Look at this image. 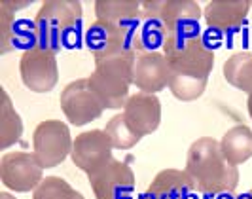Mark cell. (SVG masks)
<instances>
[{
    "mask_svg": "<svg viewBox=\"0 0 252 199\" xmlns=\"http://www.w3.org/2000/svg\"><path fill=\"white\" fill-rule=\"evenodd\" d=\"M247 106H249V114H251V118H252V97L249 99V102H247Z\"/></svg>",
    "mask_w": 252,
    "mask_h": 199,
    "instance_id": "obj_28",
    "label": "cell"
},
{
    "mask_svg": "<svg viewBox=\"0 0 252 199\" xmlns=\"http://www.w3.org/2000/svg\"><path fill=\"white\" fill-rule=\"evenodd\" d=\"M112 140L104 133V129H91L74 138L70 158L76 167L89 176L112 160Z\"/></svg>",
    "mask_w": 252,
    "mask_h": 199,
    "instance_id": "obj_10",
    "label": "cell"
},
{
    "mask_svg": "<svg viewBox=\"0 0 252 199\" xmlns=\"http://www.w3.org/2000/svg\"><path fill=\"white\" fill-rule=\"evenodd\" d=\"M139 199H165V198H161V196H158V194H152V192H144V194H140L139 196Z\"/></svg>",
    "mask_w": 252,
    "mask_h": 199,
    "instance_id": "obj_25",
    "label": "cell"
},
{
    "mask_svg": "<svg viewBox=\"0 0 252 199\" xmlns=\"http://www.w3.org/2000/svg\"><path fill=\"white\" fill-rule=\"evenodd\" d=\"M148 192L158 194L165 199H193L199 192L186 171L180 169H163L154 176Z\"/></svg>",
    "mask_w": 252,
    "mask_h": 199,
    "instance_id": "obj_16",
    "label": "cell"
},
{
    "mask_svg": "<svg viewBox=\"0 0 252 199\" xmlns=\"http://www.w3.org/2000/svg\"><path fill=\"white\" fill-rule=\"evenodd\" d=\"M124 118L140 138L152 135L161 124V102L152 93H133L126 102Z\"/></svg>",
    "mask_w": 252,
    "mask_h": 199,
    "instance_id": "obj_13",
    "label": "cell"
},
{
    "mask_svg": "<svg viewBox=\"0 0 252 199\" xmlns=\"http://www.w3.org/2000/svg\"><path fill=\"white\" fill-rule=\"evenodd\" d=\"M251 4H252V2H251Z\"/></svg>",
    "mask_w": 252,
    "mask_h": 199,
    "instance_id": "obj_29",
    "label": "cell"
},
{
    "mask_svg": "<svg viewBox=\"0 0 252 199\" xmlns=\"http://www.w3.org/2000/svg\"><path fill=\"white\" fill-rule=\"evenodd\" d=\"M161 0H144L142 2V17L140 25L135 33L133 46L137 53H156L163 50L165 44V29L159 12Z\"/></svg>",
    "mask_w": 252,
    "mask_h": 199,
    "instance_id": "obj_15",
    "label": "cell"
},
{
    "mask_svg": "<svg viewBox=\"0 0 252 199\" xmlns=\"http://www.w3.org/2000/svg\"><path fill=\"white\" fill-rule=\"evenodd\" d=\"M186 173L199 192L207 196L229 194L237 188L239 171L224 158L220 140L201 137L191 142L186 156Z\"/></svg>",
    "mask_w": 252,
    "mask_h": 199,
    "instance_id": "obj_1",
    "label": "cell"
},
{
    "mask_svg": "<svg viewBox=\"0 0 252 199\" xmlns=\"http://www.w3.org/2000/svg\"><path fill=\"white\" fill-rule=\"evenodd\" d=\"M23 135V122L17 110L13 108L12 99L6 89H2V102H0V150H6L21 140Z\"/></svg>",
    "mask_w": 252,
    "mask_h": 199,
    "instance_id": "obj_20",
    "label": "cell"
},
{
    "mask_svg": "<svg viewBox=\"0 0 252 199\" xmlns=\"http://www.w3.org/2000/svg\"><path fill=\"white\" fill-rule=\"evenodd\" d=\"M235 199H252V190L245 192V194H241V196H237Z\"/></svg>",
    "mask_w": 252,
    "mask_h": 199,
    "instance_id": "obj_26",
    "label": "cell"
},
{
    "mask_svg": "<svg viewBox=\"0 0 252 199\" xmlns=\"http://www.w3.org/2000/svg\"><path fill=\"white\" fill-rule=\"evenodd\" d=\"M104 133H106L108 138L112 140L114 148H118V150L133 148V146H137V144H139V140H140L139 135H137V133H133V131H131V127L127 125L124 114L114 116L112 120L106 124V127H104Z\"/></svg>",
    "mask_w": 252,
    "mask_h": 199,
    "instance_id": "obj_22",
    "label": "cell"
},
{
    "mask_svg": "<svg viewBox=\"0 0 252 199\" xmlns=\"http://www.w3.org/2000/svg\"><path fill=\"white\" fill-rule=\"evenodd\" d=\"M19 74L27 89L34 93H48L59 82L57 53L40 46L27 48L19 61Z\"/></svg>",
    "mask_w": 252,
    "mask_h": 199,
    "instance_id": "obj_6",
    "label": "cell"
},
{
    "mask_svg": "<svg viewBox=\"0 0 252 199\" xmlns=\"http://www.w3.org/2000/svg\"><path fill=\"white\" fill-rule=\"evenodd\" d=\"M86 46L93 53V57L114 50H122V48H135L133 40L114 33L112 29H108V27L99 23V21H95L88 29V33H86Z\"/></svg>",
    "mask_w": 252,
    "mask_h": 199,
    "instance_id": "obj_19",
    "label": "cell"
},
{
    "mask_svg": "<svg viewBox=\"0 0 252 199\" xmlns=\"http://www.w3.org/2000/svg\"><path fill=\"white\" fill-rule=\"evenodd\" d=\"M97 21L122 36L135 40L142 17V2L137 0H99L95 2Z\"/></svg>",
    "mask_w": 252,
    "mask_h": 199,
    "instance_id": "obj_11",
    "label": "cell"
},
{
    "mask_svg": "<svg viewBox=\"0 0 252 199\" xmlns=\"http://www.w3.org/2000/svg\"><path fill=\"white\" fill-rule=\"evenodd\" d=\"M72 138L68 125L61 120L40 122L32 133V154L44 169H53L72 152Z\"/></svg>",
    "mask_w": 252,
    "mask_h": 199,
    "instance_id": "obj_5",
    "label": "cell"
},
{
    "mask_svg": "<svg viewBox=\"0 0 252 199\" xmlns=\"http://www.w3.org/2000/svg\"><path fill=\"white\" fill-rule=\"evenodd\" d=\"M2 4H4L6 8H10L12 12H17L19 8H27V6H29V2H10V0H2Z\"/></svg>",
    "mask_w": 252,
    "mask_h": 199,
    "instance_id": "obj_24",
    "label": "cell"
},
{
    "mask_svg": "<svg viewBox=\"0 0 252 199\" xmlns=\"http://www.w3.org/2000/svg\"><path fill=\"white\" fill-rule=\"evenodd\" d=\"M137 61L135 48H122L95 57V70L88 76L89 86L95 91L104 108H126L129 86H133V68Z\"/></svg>",
    "mask_w": 252,
    "mask_h": 199,
    "instance_id": "obj_2",
    "label": "cell"
},
{
    "mask_svg": "<svg viewBox=\"0 0 252 199\" xmlns=\"http://www.w3.org/2000/svg\"><path fill=\"white\" fill-rule=\"evenodd\" d=\"M13 38H15V15L10 8H6L0 2V53H8L13 50Z\"/></svg>",
    "mask_w": 252,
    "mask_h": 199,
    "instance_id": "obj_23",
    "label": "cell"
},
{
    "mask_svg": "<svg viewBox=\"0 0 252 199\" xmlns=\"http://www.w3.org/2000/svg\"><path fill=\"white\" fill-rule=\"evenodd\" d=\"M0 199H15V198H13V196H10L8 192H2V194H0Z\"/></svg>",
    "mask_w": 252,
    "mask_h": 199,
    "instance_id": "obj_27",
    "label": "cell"
},
{
    "mask_svg": "<svg viewBox=\"0 0 252 199\" xmlns=\"http://www.w3.org/2000/svg\"><path fill=\"white\" fill-rule=\"evenodd\" d=\"M171 66L163 53H137V61L133 68V86L142 93H159L169 87Z\"/></svg>",
    "mask_w": 252,
    "mask_h": 199,
    "instance_id": "obj_14",
    "label": "cell"
},
{
    "mask_svg": "<svg viewBox=\"0 0 252 199\" xmlns=\"http://www.w3.org/2000/svg\"><path fill=\"white\" fill-rule=\"evenodd\" d=\"M61 110L66 116L68 124L76 125H88L95 120H99L104 112V106L95 95V91L89 86L88 78H80L64 86L61 91Z\"/></svg>",
    "mask_w": 252,
    "mask_h": 199,
    "instance_id": "obj_7",
    "label": "cell"
},
{
    "mask_svg": "<svg viewBox=\"0 0 252 199\" xmlns=\"http://www.w3.org/2000/svg\"><path fill=\"white\" fill-rule=\"evenodd\" d=\"M224 80L231 87L239 89L243 93L252 97V53L237 51L233 53L222 66Z\"/></svg>",
    "mask_w": 252,
    "mask_h": 199,
    "instance_id": "obj_18",
    "label": "cell"
},
{
    "mask_svg": "<svg viewBox=\"0 0 252 199\" xmlns=\"http://www.w3.org/2000/svg\"><path fill=\"white\" fill-rule=\"evenodd\" d=\"M0 178L2 184L12 192H34L44 180V167L38 163L34 154L10 152L0 160Z\"/></svg>",
    "mask_w": 252,
    "mask_h": 199,
    "instance_id": "obj_9",
    "label": "cell"
},
{
    "mask_svg": "<svg viewBox=\"0 0 252 199\" xmlns=\"http://www.w3.org/2000/svg\"><path fill=\"white\" fill-rule=\"evenodd\" d=\"M220 150L229 163L235 167L252 158V131L247 125H235L227 129L220 140Z\"/></svg>",
    "mask_w": 252,
    "mask_h": 199,
    "instance_id": "obj_17",
    "label": "cell"
},
{
    "mask_svg": "<svg viewBox=\"0 0 252 199\" xmlns=\"http://www.w3.org/2000/svg\"><path fill=\"white\" fill-rule=\"evenodd\" d=\"M167 63L171 66V93L182 102H191L205 93L215 65V50L201 36Z\"/></svg>",
    "mask_w": 252,
    "mask_h": 199,
    "instance_id": "obj_3",
    "label": "cell"
},
{
    "mask_svg": "<svg viewBox=\"0 0 252 199\" xmlns=\"http://www.w3.org/2000/svg\"><path fill=\"white\" fill-rule=\"evenodd\" d=\"M32 199H84V196L61 176H46L32 192Z\"/></svg>",
    "mask_w": 252,
    "mask_h": 199,
    "instance_id": "obj_21",
    "label": "cell"
},
{
    "mask_svg": "<svg viewBox=\"0 0 252 199\" xmlns=\"http://www.w3.org/2000/svg\"><path fill=\"white\" fill-rule=\"evenodd\" d=\"M89 186L97 199H139L133 169L114 158L97 173L89 174Z\"/></svg>",
    "mask_w": 252,
    "mask_h": 199,
    "instance_id": "obj_8",
    "label": "cell"
},
{
    "mask_svg": "<svg viewBox=\"0 0 252 199\" xmlns=\"http://www.w3.org/2000/svg\"><path fill=\"white\" fill-rule=\"evenodd\" d=\"M251 8L252 4L247 0H215L205 6L203 17L209 31L229 38L241 31Z\"/></svg>",
    "mask_w": 252,
    "mask_h": 199,
    "instance_id": "obj_12",
    "label": "cell"
},
{
    "mask_svg": "<svg viewBox=\"0 0 252 199\" xmlns=\"http://www.w3.org/2000/svg\"><path fill=\"white\" fill-rule=\"evenodd\" d=\"M82 4L76 0H48L32 21L36 46L59 53L68 40L78 36L82 25Z\"/></svg>",
    "mask_w": 252,
    "mask_h": 199,
    "instance_id": "obj_4",
    "label": "cell"
}]
</instances>
